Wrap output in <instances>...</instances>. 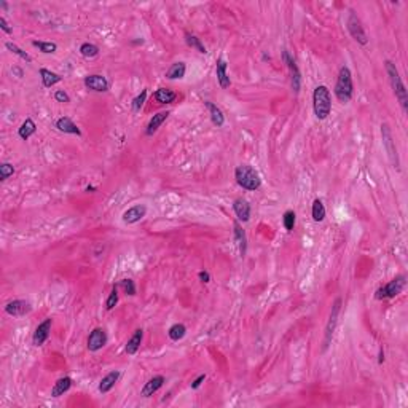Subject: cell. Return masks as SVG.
Returning a JSON list of instances; mask_svg holds the SVG:
<instances>
[{"mask_svg": "<svg viewBox=\"0 0 408 408\" xmlns=\"http://www.w3.org/2000/svg\"><path fill=\"white\" fill-rule=\"evenodd\" d=\"M313 107H314V115L318 120H325L332 112V96L330 91L324 85L314 88L313 93Z\"/></svg>", "mask_w": 408, "mask_h": 408, "instance_id": "cell-1", "label": "cell"}, {"mask_svg": "<svg viewBox=\"0 0 408 408\" xmlns=\"http://www.w3.org/2000/svg\"><path fill=\"white\" fill-rule=\"evenodd\" d=\"M235 179L237 185L247 192H255L261 187L260 174L249 164H241L235 169Z\"/></svg>", "mask_w": 408, "mask_h": 408, "instance_id": "cell-2", "label": "cell"}, {"mask_svg": "<svg viewBox=\"0 0 408 408\" xmlns=\"http://www.w3.org/2000/svg\"><path fill=\"white\" fill-rule=\"evenodd\" d=\"M352 94H354V85H352L351 70L349 67L343 65L338 72L337 85H335V96H337V99L342 104H346V102L352 99Z\"/></svg>", "mask_w": 408, "mask_h": 408, "instance_id": "cell-3", "label": "cell"}, {"mask_svg": "<svg viewBox=\"0 0 408 408\" xmlns=\"http://www.w3.org/2000/svg\"><path fill=\"white\" fill-rule=\"evenodd\" d=\"M386 65V72H387V77H389V82H391V86L394 89V94L397 97V101L400 102L402 108L407 112V107H408V94H407V88L404 82H402L400 74L397 70V67L392 63V61H386L385 63Z\"/></svg>", "mask_w": 408, "mask_h": 408, "instance_id": "cell-4", "label": "cell"}, {"mask_svg": "<svg viewBox=\"0 0 408 408\" xmlns=\"http://www.w3.org/2000/svg\"><path fill=\"white\" fill-rule=\"evenodd\" d=\"M407 284V278L404 275H400L397 278H394L392 281H389L386 285H383L378 290H376L375 298L376 300H386V298H394L402 294V290L405 289Z\"/></svg>", "mask_w": 408, "mask_h": 408, "instance_id": "cell-5", "label": "cell"}, {"mask_svg": "<svg viewBox=\"0 0 408 408\" xmlns=\"http://www.w3.org/2000/svg\"><path fill=\"white\" fill-rule=\"evenodd\" d=\"M340 309H342V298H337L332 304V311H330V318H328L327 327H325V333H324V344H322V351H327V348L332 343L333 338V332L337 328L338 324V316H340Z\"/></svg>", "mask_w": 408, "mask_h": 408, "instance_id": "cell-6", "label": "cell"}, {"mask_svg": "<svg viewBox=\"0 0 408 408\" xmlns=\"http://www.w3.org/2000/svg\"><path fill=\"white\" fill-rule=\"evenodd\" d=\"M346 27H348L351 37L354 39L357 43H361V45H367L368 43L367 34H365L362 22H361L359 16L352 10H349V16H348V21H346Z\"/></svg>", "mask_w": 408, "mask_h": 408, "instance_id": "cell-7", "label": "cell"}, {"mask_svg": "<svg viewBox=\"0 0 408 408\" xmlns=\"http://www.w3.org/2000/svg\"><path fill=\"white\" fill-rule=\"evenodd\" d=\"M381 134H383V145H385V149H386V151H387L389 160L392 161L394 168L399 169V155H397V149H395V144H394V137H392L391 128H389L387 123H383V125H381Z\"/></svg>", "mask_w": 408, "mask_h": 408, "instance_id": "cell-8", "label": "cell"}, {"mask_svg": "<svg viewBox=\"0 0 408 408\" xmlns=\"http://www.w3.org/2000/svg\"><path fill=\"white\" fill-rule=\"evenodd\" d=\"M282 59L285 65L289 67V72H290V82H292V89L298 93L301 86V75H300V70H298V65L295 63V59L290 56V53L287 50L282 51Z\"/></svg>", "mask_w": 408, "mask_h": 408, "instance_id": "cell-9", "label": "cell"}, {"mask_svg": "<svg viewBox=\"0 0 408 408\" xmlns=\"http://www.w3.org/2000/svg\"><path fill=\"white\" fill-rule=\"evenodd\" d=\"M107 344V333L104 328H101V327H96L93 332L89 333V337H88V349L91 352H96V351H99L102 349L104 346Z\"/></svg>", "mask_w": 408, "mask_h": 408, "instance_id": "cell-10", "label": "cell"}, {"mask_svg": "<svg viewBox=\"0 0 408 408\" xmlns=\"http://www.w3.org/2000/svg\"><path fill=\"white\" fill-rule=\"evenodd\" d=\"M30 311H32V306L26 300H13L5 304V313L13 316V318H21V316H26Z\"/></svg>", "mask_w": 408, "mask_h": 408, "instance_id": "cell-11", "label": "cell"}, {"mask_svg": "<svg viewBox=\"0 0 408 408\" xmlns=\"http://www.w3.org/2000/svg\"><path fill=\"white\" fill-rule=\"evenodd\" d=\"M83 83H85V86H86L88 89L96 91V93H106V91H108V86H110L108 82H107V78L99 75V74L85 77Z\"/></svg>", "mask_w": 408, "mask_h": 408, "instance_id": "cell-12", "label": "cell"}, {"mask_svg": "<svg viewBox=\"0 0 408 408\" xmlns=\"http://www.w3.org/2000/svg\"><path fill=\"white\" fill-rule=\"evenodd\" d=\"M145 214H147V208H145L144 204H136L123 212V222L126 225H134V223L141 222L145 217Z\"/></svg>", "mask_w": 408, "mask_h": 408, "instance_id": "cell-13", "label": "cell"}, {"mask_svg": "<svg viewBox=\"0 0 408 408\" xmlns=\"http://www.w3.org/2000/svg\"><path fill=\"white\" fill-rule=\"evenodd\" d=\"M51 325H53V321L51 319H45L42 324H39V327L35 328L34 332V337H32V343L34 346H42L43 344L48 337H50V332H51Z\"/></svg>", "mask_w": 408, "mask_h": 408, "instance_id": "cell-14", "label": "cell"}, {"mask_svg": "<svg viewBox=\"0 0 408 408\" xmlns=\"http://www.w3.org/2000/svg\"><path fill=\"white\" fill-rule=\"evenodd\" d=\"M233 211L237 217V222H249L251 220V204L244 198H237L233 203Z\"/></svg>", "mask_w": 408, "mask_h": 408, "instance_id": "cell-15", "label": "cell"}, {"mask_svg": "<svg viewBox=\"0 0 408 408\" xmlns=\"http://www.w3.org/2000/svg\"><path fill=\"white\" fill-rule=\"evenodd\" d=\"M164 381H166V380H164V376H161V375H156V376H153V378H150L144 385L142 391H141V395H142V397H151V395H153L155 392H158L163 387Z\"/></svg>", "mask_w": 408, "mask_h": 408, "instance_id": "cell-16", "label": "cell"}, {"mask_svg": "<svg viewBox=\"0 0 408 408\" xmlns=\"http://www.w3.org/2000/svg\"><path fill=\"white\" fill-rule=\"evenodd\" d=\"M233 236H235V241H236L237 247H239L241 257H244L246 251H247V237H246V231L242 230L239 222H235L233 223Z\"/></svg>", "mask_w": 408, "mask_h": 408, "instance_id": "cell-17", "label": "cell"}, {"mask_svg": "<svg viewBox=\"0 0 408 408\" xmlns=\"http://www.w3.org/2000/svg\"><path fill=\"white\" fill-rule=\"evenodd\" d=\"M215 72H217V80H218V85H220V88L223 89H227L230 85H231V80H230V77L227 74V61L225 59H217V63H215Z\"/></svg>", "mask_w": 408, "mask_h": 408, "instance_id": "cell-18", "label": "cell"}, {"mask_svg": "<svg viewBox=\"0 0 408 408\" xmlns=\"http://www.w3.org/2000/svg\"><path fill=\"white\" fill-rule=\"evenodd\" d=\"M169 115H171L169 112H158L156 115H153V117H151L150 121H149L147 129H145V134H147V136H153V134L158 129H160V126L168 120Z\"/></svg>", "mask_w": 408, "mask_h": 408, "instance_id": "cell-19", "label": "cell"}, {"mask_svg": "<svg viewBox=\"0 0 408 408\" xmlns=\"http://www.w3.org/2000/svg\"><path fill=\"white\" fill-rule=\"evenodd\" d=\"M142 340H144V330H142V328H137V330L132 333V337H131L129 340H128L125 351H126L129 356H134V354H136V352L139 351V348H141Z\"/></svg>", "mask_w": 408, "mask_h": 408, "instance_id": "cell-20", "label": "cell"}, {"mask_svg": "<svg viewBox=\"0 0 408 408\" xmlns=\"http://www.w3.org/2000/svg\"><path fill=\"white\" fill-rule=\"evenodd\" d=\"M56 128L64 134H75V136H82L80 128H78L69 117H61L56 121Z\"/></svg>", "mask_w": 408, "mask_h": 408, "instance_id": "cell-21", "label": "cell"}, {"mask_svg": "<svg viewBox=\"0 0 408 408\" xmlns=\"http://www.w3.org/2000/svg\"><path fill=\"white\" fill-rule=\"evenodd\" d=\"M204 106L208 107V110H209L212 125L217 126V128H222L225 125V115H223V112L214 104V102H211V101H204Z\"/></svg>", "mask_w": 408, "mask_h": 408, "instance_id": "cell-22", "label": "cell"}, {"mask_svg": "<svg viewBox=\"0 0 408 408\" xmlns=\"http://www.w3.org/2000/svg\"><path fill=\"white\" fill-rule=\"evenodd\" d=\"M118 378H120V371H110V373H107L104 378L101 380V383H99V392H102V394H107V392H110L112 389H113V386H115V383L118 381Z\"/></svg>", "mask_w": 408, "mask_h": 408, "instance_id": "cell-23", "label": "cell"}, {"mask_svg": "<svg viewBox=\"0 0 408 408\" xmlns=\"http://www.w3.org/2000/svg\"><path fill=\"white\" fill-rule=\"evenodd\" d=\"M153 97L156 102H160V104H172V102L177 99V94L169 88H160L155 91Z\"/></svg>", "mask_w": 408, "mask_h": 408, "instance_id": "cell-24", "label": "cell"}, {"mask_svg": "<svg viewBox=\"0 0 408 408\" xmlns=\"http://www.w3.org/2000/svg\"><path fill=\"white\" fill-rule=\"evenodd\" d=\"M70 387H72V378L70 376H63V378H59L56 383H54V386L51 389V395L53 397H61V395L69 391Z\"/></svg>", "mask_w": 408, "mask_h": 408, "instance_id": "cell-25", "label": "cell"}, {"mask_svg": "<svg viewBox=\"0 0 408 408\" xmlns=\"http://www.w3.org/2000/svg\"><path fill=\"white\" fill-rule=\"evenodd\" d=\"M185 72H187L185 63H182V61H179V63H174V64L168 69L166 78H168V80H180V78L185 77Z\"/></svg>", "mask_w": 408, "mask_h": 408, "instance_id": "cell-26", "label": "cell"}, {"mask_svg": "<svg viewBox=\"0 0 408 408\" xmlns=\"http://www.w3.org/2000/svg\"><path fill=\"white\" fill-rule=\"evenodd\" d=\"M35 131H37V126H35L34 120L26 118L24 120V123L20 126V129H18V136H20L22 141H27L30 136H34Z\"/></svg>", "mask_w": 408, "mask_h": 408, "instance_id": "cell-27", "label": "cell"}, {"mask_svg": "<svg viewBox=\"0 0 408 408\" xmlns=\"http://www.w3.org/2000/svg\"><path fill=\"white\" fill-rule=\"evenodd\" d=\"M40 77H42V83H43L45 88H51L56 83H59L63 80V77L54 74V72L48 70V69H40Z\"/></svg>", "mask_w": 408, "mask_h": 408, "instance_id": "cell-28", "label": "cell"}, {"mask_svg": "<svg viewBox=\"0 0 408 408\" xmlns=\"http://www.w3.org/2000/svg\"><path fill=\"white\" fill-rule=\"evenodd\" d=\"M311 215L314 222H322L325 218V208L322 204L321 199H314L313 203V209H311Z\"/></svg>", "mask_w": 408, "mask_h": 408, "instance_id": "cell-29", "label": "cell"}, {"mask_svg": "<svg viewBox=\"0 0 408 408\" xmlns=\"http://www.w3.org/2000/svg\"><path fill=\"white\" fill-rule=\"evenodd\" d=\"M168 335L172 342H179V340H182L187 335V327L184 324H174L171 328H169Z\"/></svg>", "mask_w": 408, "mask_h": 408, "instance_id": "cell-30", "label": "cell"}, {"mask_svg": "<svg viewBox=\"0 0 408 408\" xmlns=\"http://www.w3.org/2000/svg\"><path fill=\"white\" fill-rule=\"evenodd\" d=\"M32 45L35 48H39V50L42 53H45V54H53V53H56L58 50V45L54 43V42H42V40H34L32 42Z\"/></svg>", "mask_w": 408, "mask_h": 408, "instance_id": "cell-31", "label": "cell"}, {"mask_svg": "<svg viewBox=\"0 0 408 408\" xmlns=\"http://www.w3.org/2000/svg\"><path fill=\"white\" fill-rule=\"evenodd\" d=\"M185 42H187V45L190 46V48H194L198 53L201 54H206L208 51H206V46L201 43V40L196 37V35H192V34H185Z\"/></svg>", "mask_w": 408, "mask_h": 408, "instance_id": "cell-32", "label": "cell"}, {"mask_svg": "<svg viewBox=\"0 0 408 408\" xmlns=\"http://www.w3.org/2000/svg\"><path fill=\"white\" fill-rule=\"evenodd\" d=\"M80 53H82V56H85V58H96L97 54H99V46L86 42V43H83L80 46Z\"/></svg>", "mask_w": 408, "mask_h": 408, "instance_id": "cell-33", "label": "cell"}, {"mask_svg": "<svg viewBox=\"0 0 408 408\" xmlns=\"http://www.w3.org/2000/svg\"><path fill=\"white\" fill-rule=\"evenodd\" d=\"M5 48H7V50H10L11 53H15L16 56H20L21 59H24L26 63H32V58H30L29 54H27L26 51H24V50H21V48L18 46V45L11 43V42H7V43H5Z\"/></svg>", "mask_w": 408, "mask_h": 408, "instance_id": "cell-34", "label": "cell"}, {"mask_svg": "<svg viewBox=\"0 0 408 408\" xmlns=\"http://www.w3.org/2000/svg\"><path fill=\"white\" fill-rule=\"evenodd\" d=\"M145 99H147V89H142L141 94H137V96L132 99V102H131L132 112H141V108L144 107Z\"/></svg>", "mask_w": 408, "mask_h": 408, "instance_id": "cell-35", "label": "cell"}, {"mask_svg": "<svg viewBox=\"0 0 408 408\" xmlns=\"http://www.w3.org/2000/svg\"><path fill=\"white\" fill-rule=\"evenodd\" d=\"M295 212L294 211H285L284 212V217H282V225H284V228L287 230V231H292L295 227Z\"/></svg>", "mask_w": 408, "mask_h": 408, "instance_id": "cell-36", "label": "cell"}, {"mask_svg": "<svg viewBox=\"0 0 408 408\" xmlns=\"http://www.w3.org/2000/svg\"><path fill=\"white\" fill-rule=\"evenodd\" d=\"M118 287L123 289L126 295H129V297L136 295V284H134L132 279H121L118 282Z\"/></svg>", "mask_w": 408, "mask_h": 408, "instance_id": "cell-37", "label": "cell"}, {"mask_svg": "<svg viewBox=\"0 0 408 408\" xmlns=\"http://www.w3.org/2000/svg\"><path fill=\"white\" fill-rule=\"evenodd\" d=\"M15 168L10 163H2L0 164V180H7L10 175H13Z\"/></svg>", "mask_w": 408, "mask_h": 408, "instance_id": "cell-38", "label": "cell"}, {"mask_svg": "<svg viewBox=\"0 0 408 408\" xmlns=\"http://www.w3.org/2000/svg\"><path fill=\"white\" fill-rule=\"evenodd\" d=\"M117 303H118V289L113 287V290L110 292V295H108L107 301H106V309L107 311H112V309L117 306Z\"/></svg>", "mask_w": 408, "mask_h": 408, "instance_id": "cell-39", "label": "cell"}, {"mask_svg": "<svg viewBox=\"0 0 408 408\" xmlns=\"http://www.w3.org/2000/svg\"><path fill=\"white\" fill-rule=\"evenodd\" d=\"M54 99H56V102H63V104L70 102V97H69V94H67L64 89H58L56 93H54Z\"/></svg>", "mask_w": 408, "mask_h": 408, "instance_id": "cell-40", "label": "cell"}, {"mask_svg": "<svg viewBox=\"0 0 408 408\" xmlns=\"http://www.w3.org/2000/svg\"><path fill=\"white\" fill-rule=\"evenodd\" d=\"M0 27H2V30H3L5 34H13V27L10 26L3 16H0Z\"/></svg>", "mask_w": 408, "mask_h": 408, "instance_id": "cell-41", "label": "cell"}, {"mask_svg": "<svg viewBox=\"0 0 408 408\" xmlns=\"http://www.w3.org/2000/svg\"><path fill=\"white\" fill-rule=\"evenodd\" d=\"M198 278H199V281L204 282V284H208L211 281V275H209L208 271H199L198 273Z\"/></svg>", "mask_w": 408, "mask_h": 408, "instance_id": "cell-42", "label": "cell"}, {"mask_svg": "<svg viewBox=\"0 0 408 408\" xmlns=\"http://www.w3.org/2000/svg\"><path fill=\"white\" fill-rule=\"evenodd\" d=\"M204 380H206V375H199L198 378L192 383V389H198L201 385H203V381H204Z\"/></svg>", "mask_w": 408, "mask_h": 408, "instance_id": "cell-43", "label": "cell"}, {"mask_svg": "<svg viewBox=\"0 0 408 408\" xmlns=\"http://www.w3.org/2000/svg\"><path fill=\"white\" fill-rule=\"evenodd\" d=\"M13 72H15V74L18 75V78H21V77L24 75V74H22V70L20 69V67H13Z\"/></svg>", "mask_w": 408, "mask_h": 408, "instance_id": "cell-44", "label": "cell"}, {"mask_svg": "<svg viewBox=\"0 0 408 408\" xmlns=\"http://www.w3.org/2000/svg\"><path fill=\"white\" fill-rule=\"evenodd\" d=\"M378 362H380V364L385 362V351H383V348L380 349V359H378Z\"/></svg>", "mask_w": 408, "mask_h": 408, "instance_id": "cell-45", "label": "cell"}, {"mask_svg": "<svg viewBox=\"0 0 408 408\" xmlns=\"http://www.w3.org/2000/svg\"><path fill=\"white\" fill-rule=\"evenodd\" d=\"M0 7H2V8H5V10H7V8H8V3H7V2H0Z\"/></svg>", "mask_w": 408, "mask_h": 408, "instance_id": "cell-46", "label": "cell"}, {"mask_svg": "<svg viewBox=\"0 0 408 408\" xmlns=\"http://www.w3.org/2000/svg\"><path fill=\"white\" fill-rule=\"evenodd\" d=\"M94 190H96L94 187H86V192H94Z\"/></svg>", "mask_w": 408, "mask_h": 408, "instance_id": "cell-47", "label": "cell"}]
</instances>
